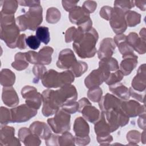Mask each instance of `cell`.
Segmentation results:
<instances>
[{"instance_id":"8","label":"cell","mask_w":146,"mask_h":146,"mask_svg":"<svg viewBox=\"0 0 146 146\" xmlns=\"http://www.w3.org/2000/svg\"><path fill=\"white\" fill-rule=\"evenodd\" d=\"M125 13L118 7L114 6L112 9L110 23L113 31L117 34H122L127 29V25L124 17Z\"/></svg>"},{"instance_id":"57","label":"cell","mask_w":146,"mask_h":146,"mask_svg":"<svg viewBox=\"0 0 146 146\" xmlns=\"http://www.w3.org/2000/svg\"><path fill=\"white\" fill-rule=\"evenodd\" d=\"M78 104H79V108H78V111L79 112H81V111L83 109V108L84 106H86V105L91 104V103L86 98H83L81 99L78 102Z\"/></svg>"},{"instance_id":"44","label":"cell","mask_w":146,"mask_h":146,"mask_svg":"<svg viewBox=\"0 0 146 146\" xmlns=\"http://www.w3.org/2000/svg\"><path fill=\"white\" fill-rule=\"evenodd\" d=\"M11 122V112L10 110L7 108L1 107V125L7 124Z\"/></svg>"},{"instance_id":"35","label":"cell","mask_w":146,"mask_h":146,"mask_svg":"<svg viewBox=\"0 0 146 146\" xmlns=\"http://www.w3.org/2000/svg\"><path fill=\"white\" fill-rule=\"evenodd\" d=\"M88 66L86 62L76 61L70 68L71 71L75 77H79L87 70Z\"/></svg>"},{"instance_id":"38","label":"cell","mask_w":146,"mask_h":146,"mask_svg":"<svg viewBox=\"0 0 146 146\" xmlns=\"http://www.w3.org/2000/svg\"><path fill=\"white\" fill-rule=\"evenodd\" d=\"M124 75L120 70H117L115 72L111 73L107 79L104 81L109 86L120 82L123 78Z\"/></svg>"},{"instance_id":"52","label":"cell","mask_w":146,"mask_h":146,"mask_svg":"<svg viewBox=\"0 0 146 146\" xmlns=\"http://www.w3.org/2000/svg\"><path fill=\"white\" fill-rule=\"evenodd\" d=\"M18 2L21 6H29L31 7L40 5V1H18Z\"/></svg>"},{"instance_id":"41","label":"cell","mask_w":146,"mask_h":146,"mask_svg":"<svg viewBox=\"0 0 146 146\" xmlns=\"http://www.w3.org/2000/svg\"><path fill=\"white\" fill-rule=\"evenodd\" d=\"M39 137L31 131L24 139L23 142L26 145H38L40 143Z\"/></svg>"},{"instance_id":"42","label":"cell","mask_w":146,"mask_h":146,"mask_svg":"<svg viewBox=\"0 0 146 146\" xmlns=\"http://www.w3.org/2000/svg\"><path fill=\"white\" fill-rule=\"evenodd\" d=\"M26 43L29 47H30L31 49L35 50L39 48L40 44V41L38 39L36 36L31 35L26 38Z\"/></svg>"},{"instance_id":"47","label":"cell","mask_w":146,"mask_h":146,"mask_svg":"<svg viewBox=\"0 0 146 146\" xmlns=\"http://www.w3.org/2000/svg\"><path fill=\"white\" fill-rule=\"evenodd\" d=\"M96 2L95 1H85L83 5V9L88 13H91L94 11L96 7Z\"/></svg>"},{"instance_id":"13","label":"cell","mask_w":146,"mask_h":146,"mask_svg":"<svg viewBox=\"0 0 146 146\" xmlns=\"http://www.w3.org/2000/svg\"><path fill=\"white\" fill-rule=\"evenodd\" d=\"M99 105L102 112L108 111L111 110L117 109L120 107L121 101L115 96L107 94L99 102Z\"/></svg>"},{"instance_id":"15","label":"cell","mask_w":146,"mask_h":146,"mask_svg":"<svg viewBox=\"0 0 146 146\" xmlns=\"http://www.w3.org/2000/svg\"><path fill=\"white\" fill-rule=\"evenodd\" d=\"M115 47L116 44L112 38H107L104 39L100 44L98 52V58L102 59L111 57L115 51Z\"/></svg>"},{"instance_id":"17","label":"cell","mask_w":146,"mask_h":146,"mask_svg":"<svg viewBox=\"0 0 146 146\" xmlns=\"http://www.w3.org/2000/svg\"><path fill=\"white\" fill-rule=\"evenodd\" d=\"M123 58L120 63V71L124 75H128L135 68L137 63V56L132 53L123 56Z\"/></svg>"},{"instance_id":"12","label":"cell","mask_w":146,"mask_h":146,"mask_svg":"<svg viewBox=\"0 0 146 146\" xmlns=\"http://www.w3.org/2000/svg\"><path fill=\"white\" fill-rule=\"evenodd\" d=\"M107 79L106 74L100 69L93 70L85 79L84 83L86 87L92 88L99 87Z\"/></svg>"},{"instance_id":"27","label":"cell","mask_w":146,"mask_h":146,"mask_svg":"<svg viewBox=\"0 0 146 146\" xmlns=\"http://www.w3.org/2000/svg\"><path fill=\"white\" fill-rule=\"evenodd\" d=\"M95 124V132L97 137L108 136L111 132L109 125L102 113L100 119Z\"/></svg>"},{"instance_id":"16","label":"cell","mask_w":146,"mask_h":146,"mask_svg":"<svg viewBox=\"0 0 146 146\" xmlns=\"http://www.w3.org/2000/svg\"><path fill=\"white\" fill-rule=\"evenodd\" d=\"M145 39L140 38L135 33H131L127 36V42L132 48L139 54L145 52Z\"/></svg>"},{"instance_id":"9","label":"cell","mask_w":146,"mask_h":146,"mask_svg":"<svg viewBox=\"0 0 146 146\" xmlns=\"http://www.w3.org/2000/svg\"><path fill=\"white\" fill-rule=\"evenodd\" d=\"M21 94L26 99V103L29 107L38 110L40 108L42 101V95L37 92L35 88L27 86L22 89Z\"/></svg>"},{"instance_id":"37","label":"cell","mask_w":146,"mask_h":146,"mask_svg":"<svg viewBox=\"0 0 146 146\" xmlns=\"http://www.w3.org/2000/svg\"><path fill=\"white\" fill-rule=\"evenodd\" d=\"M60 18V11L55 7L48 9L46 15V21L49 23H56Z\"/></svg>"},{"instance_id":"11","label":"cell","mask_w":146,"mask_h":146,"mask_svg":"<svg viewBox=\"0 0 146 146\" xmlns=\"http://www.w3.org/2000/svg\"><path fill=\"white\" fill-rule=\"evenodd\" d=\"M76 61L73 51L71 49L66 48L60 52L56 66L61 69H68L70 68Z\"/></svg>"},{"instance_id":"24","label":"cell","mask_w":146,"mask_h":146,"mask_svg":"<svg viewBox=\"0 0 146 146\" xmlns=\"http://www.w3.org/2000/svg\"><path fill=\"white\" fill-rule=\"evenodd\" d=\"M74 131L75 133V137H86L88 136L90 132L89 125L84 119L82 117H79L75 120Z\"/></svg>"},{"instance_id":"55","label":"cell","mask_w":146,"mask_h":146,"mask_svg":"<svg viewBox=\"0 0 146 146\" xmlns=\"http://www.w3.org/2000/svg\"><path fill=\"white\" fill-rule=\"evenodd\" d=\"M97 140L101 145H108L112 141V136L109 135L103 137H97Z\"/></svg>"},{"instance_id":"31","label":"cell","mask_w":146,"mask_h":146,"mask_svg":"<svg viewBox=\"0 0 146 146\" xmlns=\"http://www.w3.org/2000/svg\"><path fill=\"white\" fill-rule=\"evenodd\" d=\"M83 32L79 28L76 29L75 27H71L66 32L65 40L68 43L72 41H77L83 34Z\"/></svg>"},{"instance_id":"56","label":"cell","mask_w":146,"mask_h":146,"mask_svg":"<svg viewBox=\"0 0 146 146\" xmlns=\"http://www.w3.org/2000/svg\"><path fill=\"white\" fill-rule=\"evenodd\" d=\"M74 139L78 145H86L88 144L90 141V139L88 136L83 137H75Z\"/></svg>"},{"instance_id":"25","label":"cell","mask_w":146,"mask_h":146,"mask_svg":"<svg viewBox=\"0 0 146 146\" xmlns=\"http://www.w3.org/2000/svg\"><path fill=\"white\" fill-rule=\"evenodd\" d=\"M113 41L116 46H117L119 50L123 55V56L129 54L133 53V50L128 44L127 42V36L123 34H117L114 39Z\"/></svg>"},{"instance_id":"21","label":"cell","mask_w":146,"mask_h":146,"mask_svg":"<svg viewBox=\"0 0 146 146\" xmlns=\"http://www.w3.org/2000/svg\"><path fill=\"white\" fill-rule=\"evenodd\" d=\"M2 99L3 103L9 107L15 106L19 103V98L12 86L3 87Z\"/></svg>"},{"instance_id":"4","label":"cell","mask_w":146,"mask_h":146,"mask_svg":"<svg viewBox=\"0 0 146 146\" xmlns=\"http://www.w3.org/2000/svg\"><path fill=\"white\" fill-rule=\"evenodd\" d=\"M51 129L56 133H63L70 129V115L63 110L59 109L53 118L47 120Z\"/></svg>"},{"instance_id":"3","label":"cell","mask_w":146,"mask_h":146,"mask_svg":"<svg viewBox=\"0 0 146 146\" xmlns=\"http://www.w3.org/2000/svg\"><path fill=\"white\" fill-rule=\"evenodd\" d=\"M16 22L20 31L36 30L42 22V7L40 5L30 7L25 14L17 17Z\"/></svg>"},{"instance_id":"26","label":"cell","mask_w":146,"mask_h":146,"mask_svg":"<svg viewBox=\"0 0 146 146\" xmlns=\"http://www.w3.org/2000/svg\"><path fill=\"white\" fill-rule=\"evenodd\" d=\"M109 90L115 95L123 100H127L130 96L129 89L120 82L110 85Z\"/></svg>"},{"instance_id":"29","label":"cell","mask_w":146,"mask_h":146,"mask_svg":"<svg viewBox=\"0 0 146 146\" xmlns=\"http://www.w3.org/2000/svg\"><path fill=\"white\" fill-rule=\"evenodd\" d=\"M15 75L10 70L5 68L1 72L0 82L3 87H11L15 83Z\"/></svg>"},{"instance_id":"14","label":"cell","mask_w":146,"mask_h":146,"mask_svg":"<svg viewBox=\"0 0 146 146\" xmlns=\"http://www.w3.org/2000/svg\"><path fill=\"white\" fill-rule=\"evenodd\" d=\"M15 129L12 127L4 126L1 129L0 141L1 145H21L19 140L14 136Z\"/></svg>"},{"instance_id":"49","label":"cell","mask_w":146,"mask_h":146,"mask_svg":"<svg viewBox=\"0 0 146 146\" xmlns=\"http://www.w3.org/2000/svg\"><path fill=\"white\" fill-rule=\"evenodd\" d=\"M26 59L29 63L31 64H38V53L33 51H30L27 52H25Z\"/></svg>"},{"instance_id":"19","label":"cell","mask_w":146,"mask_h":146,"mask_svg":"<svg viewBox=\"0 0 146 146\" xmlns=\"http://www.w3.org/2000/svg\"><path fill=\"white\" fill-rule=\"evenodd\" d=\"M59 73L54 70L46 72L42 78V83L47 88H57L60 87Z\"/></svg>"},{"instance_id":"20","label":"cell","mask_w":146,"mask_h":146,"mask_svg":"<svg viewBox=\"0 0 146 146\" xmlns=\"http://www.w3.org/2000/svg\"><path fill=\"white\" fill-rule=\"evenodd\" d=\"M132 88L139 92H145V64L141 66L137 75L132 81Z\"/></svg>"},{"instance_id":"46","label":"cell","mask_w":146,"mask_h":146,"mask_svg":"<svg viewBox=\"0 0 146 146\" xmlns=\"http://www.w3.org/2000/svg\"><path fill=\"white\" fill-rule=\"evenodd\" d=\"M33 72L36 79V83H38L39 79H42L44 74L46 72V68L41 64H37L33 68Z\"/></svg>"},{"instance_id":"39","label":"cell","mask_w":146,"mask_h":146,"mask_svg":"<svg viewBox=\"0 0 146 146\" xmlns=\"http://www.w3.org/2000/svg\"><path fill=\"white\" fill-rule=\"evenodd\" d=\"M88 98L94 102H99L102 96V90L99 87L90 88L88 92Z\"/></svg>"},{"instance_id":"50","label":"cell","mask_w":146,"mask_h":146,"mask_svg":"<svg viewBox=\"0 0 146 146\" xmlns=\"http://www.w3.org/2000/svg\"><path fill=\"white\" fill-rule=\"evenodd\" d=\"M140 133L137 131H131L127 135V139L129 142H139Z\"/></svg>"},{"instance_id":"6","label":"cell","mask_w":146,"mask_h":146,"mask_svg":"<svg viewBox=\"0 0 146 146\" xmlns=\"http://www.w3.org/2000/svg\"><path fill=\"white\" fill-rule=\"evenodd\" d=\"M19 27L13 22L1 25V39L5 41L7 46L11 48L17 47L18 39L19 37Z\"/></svg>"},{"instance_id":"54","label":"cell","mask_w":146,"mask_h":146,"mask_svg":"<svg viewBox=\"0 0 146 146\" xmlns=\"http://www.w3.org/2000/svg\"><path fill=\"white\" fill-rule=\"evenodd\" d=\"M26 35L25 34H21L17 41V47H18L19 49H25L26 48Z\"/></svg>"},{"instance_id":"51","label":"cell","mask_w":146,"mask_h":146,"mask_svg":"<svg viewBox=\"0 0 146 146\" xmlns=\"http://www.w3.org/2000/svg\"><path fill=\"white\" fill-rule=\"evenodd\" d=\"M78 1H62L63 7L67 11H71L76 6V3H78Z\"/></svg>"},{"instance_id":"48","label":"cell","mask_w":146,"mask_h":146,"mask_svg":"<svg viewBox=\"0 0 146 146\" xmlns=\"http://www.w3.org/2000/svg\"><path fill=\"white\" fill-rule=\"evenodd\" d=\"M112 8L109 6H104L102 8L101 10L100 11V15L106 20H109L111 18Z\"/></svg>"},{"instance_id":"7","label":"cell","mask_w":146,"mask_h":146,"mask_svg":"<svg viewBox=\"0 0 146 146\" xmlns=\"http://www.w3.org/2000/svg\"><path fill=\"white\" fill-rule=\"evenodd\" d=\"M10 112L11 123H22L28 121L35 116L37 113V110L26 104L11 109Z\"/></svg>"},{"instance_id":"2","label":"cell","mask_w":146,"mask_h":146,"mask_svg":"<svg viewBox=\"0 0 146 146\" xmlns=\"http://www.w3.org/2000/svg\"><path fill=\"white\" fill-rule=\"evenodd\" d=\"M98 39V34L95 29L92 28L73 43V48L81 58L93 57L96 52L95 45Z\"/></svg>"},{"instance_id":"45","label":"cell","mask_w":146,"mask_h":146,"mask_svg":"<svg viewBox=\"0 0 146 146\" xmlns=\"http://www.w3.org/2000/svg\"><path fill=\"white\" fill-rule=\"evenodd\" d=\"M62 108L67 112L68 113H74L76 111H78L79 108V104L78 102L75 101H71L64 104L62 107Z\"/></svg>"},{"instance_id":"36","label":"cell","mask_w":146,"mask_h":146,"mask_svg":"<svg viewBox=\"0 0 146 146\" xmlns=\"http://www.w3.org/2000/svg\"><path fill=\"white\" fill-rule=\"evenodd\" d=\"M59 75L60 87L70 84L74 80V75L71 71L60 72Z\"/></svg>"},{"instance_id":"40","label":"cell","mask_w":146,"mask_h":146,"mask_svg":"<svg viewBox=\"0 0 146 146\" xmlns=\"http://www.w3.org/2000/svg\"><path fill=\"white\" fill-rule=\"evenodd\" d=\"M75 139L72 135L68 131L63 133V135L58 137V145H74Z\"/></svg>"},{"instance_id":"5","label":"cell","mask_w":146,"mask_h":146,"mask_svg":"<svg viewBox=\"0 0 146 146\" xmlns=\"http://www.w3.org/2000/svg\"><path fill=\"white\" fill-rule=\"evenodd\" d=\"M69 18L71 22L77 25L78 28L83 33L87 32L92 29V21L90 19V14L83 7L76 6L70 11Z\"/></svg>"},{"instance_id":"34","label":"cell","mask_w":146,"mask_h":146,"mask_svg":"<svg viewBox=\"0 0 146 146\" xmlns=\"http://www.w3.org/2000/svg\"><path fill=\"white\" fill-rule=\"evenodd\" d=\"M35 35L38 39L45 44H47L50 40L49 29L47 27H38L36 30Z\"/></svg>"},{"instance_id":"22","label":"cell","mask_w":146,"mask_h":146,"mask_svg":"<svg viewBox=\"0 0 146 146\" xmlns=\"http://www.w3.org/2000/svg\"><path fill=\"white\" fill-rule=\"evenodd\" d=\"M99 68L106 74L107 78L111 74V71L118 70L119 65L116 59L111 57L106 58L100 59L99 62Z\"/></svg>"},{"instance_id":"1","label":"cell","mask_w":146,"mask_h":146,"mask_svg":"<svg viewBox=\"0 0 146 146\" xmlns=\"http://www.w3.org/2000/svg\"><path fill=\"white\" fill-rule=\"evenodd\" d=\"M75 87L71 84L61 87L59 90H44L42 94V113L44 116L52 115L64 104L75 101L77 98Z\"/></svg>"},{"instance_id":"23","label":"cell","mask_w":146,"mask_h":146,"mask_svg":"<svg viewBox=\"0 0 146 146\" xmlns=\"http://www.w3.org/2000/svg\"><path fill=\"white\" fill-rule=\"evenodd\" d=\"M81 112L85 120L94 124L100 119L101 116L99 111L92 106L91 103L84 106Z\"/></svg>"},{"instance_id":"33","label":"cell","mask_w":146,"mask_h":146,"mask_svg":"<svg viewBox=\"0 0 146 146\" xmlns=\"http://www.w3.org/2000/svg\"><path fill=\"white\" fill-rule=\"evenodd\" d=\"M124 17L127 25L133 27L140 23L141 15L135 11L128 10L125 13Z\"/></svg>"},{"instance_id":"32","label":"cell","mask_w":146,"mask_h":146,"mask_svg":"<svg viewBox=\"0 0 146 146\" xmlns=\"http://www.w3.org/2000/svg\"><path fill=\"white\" fill-rule=\"evenodd\" d=\"M2 10L1 13L6 15H13L16 11L18 2L17 1H2Z\"/></svg>"},{"instance_id":"43","label":"cell","mask_w":146,"mask_h":146,"mask_svg":"<svg viewBox=\"0 0 146 146\" xmlns=\"http://www.w3.org/2000/svg\"><path fill=\"white\" fill-rule=\"evenodd\" d=\"M134 6V2L132 1H115L114 2V6L121 9L125 12L133 7Z\"/></svg>"},{"instance_id":"53","label":"cell","mask_w":146,"mask_h":146,"mask_svg":"<svg viewBox=\"0 0 146 146\" xmlns=\"http://www.w3.org/2000/svg\"><path fill=\"white\" fill-rule=\"evenodd\" d=\"M129 93H130V95H131L133 98L139 100L140 102H144V95L145 94H139L138 93L137 91H136L135 90H133L132 87H131L129 89Z\"/></svg>"},{"instance_id":"30","label":"cell","mask_w":146,"mask_h":146,"mask_svg":"<svg viewBox=\"0 0 146 146\" xmlns=\"http://www.w3.org/2000/svg\"><path fill=\"white\" fill-rule=\"evenodd\" d=\"M29 66L25 53L18 52L15 55V60L12 63L11 66L15 70L21 71L26 69Z\"/></svg>"},{"instance_id":"28","label":"cell","mask_w":146,"mask_h":146,"mask_svg":"<svg viewBox=\"0 0 146 146\" xmlns=\"http://www.w3.org/2000/svg\"><path fill=\"white\" fill-rule=\"evenodd\" d=\"M54 51L52 47L45 46L38 52V64H49L51 62V55Z\"/></svg>"},{"instance_id":"10","label":"cell","mask_w":146,"mask_h":146,"mask_svg":"<svg viewBox=\"0 0 146 146\" xmlns=\"http://www.w3.org/2000/svg\"><path fill=\"white\" fill-rule=\"evenodd\" d=\"M120 108L128 117H135L145 113V106H141L135 100L121 101Z\"/></svg>"},{"instance_id":"18","label":"cell","mask_w":146,"mask_h":146,"mask_svg":"<svg viewBox=\"0 0 146 146\" xmlns=\"http://www.w3.org/2000/svg\"><path fill=\"white\" fill-rule=\"evenodd\" d=\"M33 133L43 140H47L51 136V131L49 127L44 122L34 121L30 127Z\"/></svg>"}]
</instances>
